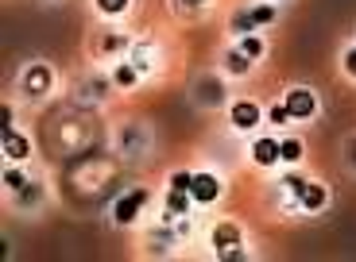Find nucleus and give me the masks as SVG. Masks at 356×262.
I'll return each mask as SVG.
<instances>
[{
  "mask_svg": "<svg viewBox=\"0 0 356 262\" xmlns=\"http://www.w3.org/2000/svg\"><path fill=\"white\" fill-rule=\"evenodd\" d=\"M279 158H283V162H298V158H302V143H298V139H283V143H279Z\"/></svg>",
  "mask_w": 356,
  "mask_h": 262,
  "instance_id": "11",
  "label": "nucleus"
},
{
  "mask_svg": "<svg viewBox=\"0 0 356 262\" xmlns=\"http://www.w3.org/2000/svg\"><path fill=\"white\" fill-rule=\"evenodd\" d=\"M252 19H256V27L271 24V19H275V8H271V4H256V8H252Z\"/></svg>",
  "mask_w": 356,
  "mask_h": 262,
  "instance_id": "15",
  "label": "nucleus"
},
{
  "mask_svg": "<svg viewBox=\"0 0 356 262\" xmlns=\"http://www.w3.org/2000/svg\"><path fill=\"white\" fill-rule=\"evenodd\" d=\"M213 247L221 254H229V251H241V227L232 224V220H225V224H217L213 227Z\"/></svg>",
  "mask_w": 356,
  "mask_h": 262,
  "instance_id": "4",
  "label": "nucleus"
},
{
  "mask_svg": "<svg viewBox=\"0 0 356 262\" xmlns=\"http://www.w3.org/2000/svg\"><path fill=\"white\" fill-rule=\"evenodd\" d=\"M232 123H236V131H252L259 123V105H252V101H236V105H232Z\"/></svg>",
  "mask_w": 356,
  "mask_h": 262,
  "instance_id": "5",
  "label": "nucleus"
},
{
  "mask_svg": "<svg viewBox=\"0 0 356 262\" xmlns=\"http://www.w3.org/2000/svg\"><path fill=\"white\" fill-rule=\"evenodd\" d=\"M97 8L105 12V16H120V12L128 8V0H97Z\"/></svg>",
  "mask_w": 356,
  "mask_h": 262,
  "instance_id": "16",
  "label": "nucleus"
},
{
  "mask_svg": "<svg viewBox=\"0 0 356 262\" xmlns=\"http://www.w3.org/2000/svg\"><path fill=\"white\" fill-rule=\"evenodd\" d=\"M283 105H286V112H291V120H306V116H314V93L310 89H291V93L283 96Z\"/></svg>",
  "mask_w": 356,
  "mask_h": 262,
  "instance_id": "2",
  "label": "nucleus"
},
{
  "mask_svg": "<svg viewBox=\"0 0 356 262\" xmlns=\"http://www.w3.org/2000/svg\"><path fill=\"white\" fill-rule=\"evenodd\" d=\"M113 81H116L120 89H132V85H136V70H132V66H116Z\"/></svg>",
  "mask_w": 356,
  "mask_h": 262,
  "instance_id": "13",
  "label": "nucleus"
},
{
  "mask_svg": "<svg viewBox=\"0 0 356 262\" xmlns=\"http://www.w3.org/2000/svg\"><path fill=\"white\" fill-rule=\"evenodd\" d=\"M241 51L248 54V58H259V54H264V43H259L256 35H244V43H241Z\"/></svg>",
  "mask_w": 356,
  "mask_h": 262,
  "instance_id": "17",
  "label": "nucleus"
},
{
  "mask_svg": "<svg viewBox=\"0 0 356 262\" xmlns=\"http://www.w3.org/2000/svg\"><path fill=\"white\" fill-rule=\"evenodd\" d=\"M4 155H8L12 162H24V158L31 155V143H27V135H19V131L4 128Z\"/></svg>",
  "mask_w": 356,
  "mask_h": 262,
  "instance_id": "6",
  "label": "nucleus"
},
{
  "mask_svg": "<svg viewBox=\"0 0 356 262\" xmlns=\"http://www.w3.org/2000/svg\"><path fill=\"white\" fill-rule=\"evenodd\" d=\"M147 201H152V193H147V189H132V193H124V197H120V201L113 204L116 224H132V220L140 216L143 209H147Z\"/></svg>",
  "mask_w": 356,
  "mask_h": 262,
  "instance_id": "1",
  "label": "nucleus"
},
{
  "mask_svg": "<svg viewBox=\"0 0 356 262\" xmlns=\"http://www.w3.org/2000/svg\"><path fill=\"white\" fill-rule=\"evenodd\" d=\"M248 66H252V58H248L244 51H232L229 58H225V70L236 73V78H241V73H248Z\"/></svg>",
  "mask_w": 356,
  "mask_h": 262,
  "instance_id": "10",
  "label": "nucleus"
},
{
  "mask_svg": "<svg viewBox=\"0 0 356 262\" xmlns=\"http://www.w3.org/2000/svg\"><path fill=\"white\" fill-rule=\"evenodd\" d=\"M4 185H8V189H24V185H27V177L24 174H19V170H8V174H4Z\"/></svg>",
  "mask_w": 356,
  "mask_h": 262,
  "instance_id": "18",
  "label": "nucleus"
},
{
  "mask_svg": "<svg viewBox=\"0 0 356 262\" xmlns=\"http://www.w3.org/2000/svg\"><path fill=\"white\" fill-rule=\"evenodd\" d=\"M0 120H4V123H0V128H12V108H8V105L0 108Z\"/></svg>",
  "mask_w": 356,
  "mask_h": 262,
  "instance_id": "23",
  "label": "nucleus"
},
{
  "mask_svg": "<svg viewBox=\"0 0 356 262\" xmlns=\"http://www.w3.org/2000/svg\"><path fill=\"white\" fill-rule=\"evenodd\" d=\"M190 185H194V174H186V170H178V174H170V189L190 193Z\"/></svg>",
  "mask_w": 356,
  "mask_h": 262,
  "instance_id": "14",
  "label": "nucleus"
},
{
  "mask_svg": "<svg viewBox=\"0 0 356 262\" xmlns=\"http://www.w3.org/2000/svg\"><path fill=\"white\" fill-rule=\"evenodd\" d=\"M298 201H302V209L318 212L321 204H325V189H321V185H314V182H306V189H302V197H298Z\"/></svg>",
  "mask_w": 356,
  "mask_h": 262,
  "instance_id": "8",
  "label": "nucleus"
},
{
  "mask_svg": "<svg viewBox=\"0 0 356 262\" xmlns=\"http://www.w3.org/2000/svg\"><path fill=\"white\" fill-rule=\"evenodd\" d=\"M345 70H348V73H353V78H356V46H353V51L345 54Z\"/></svg>",
  "mask_w": 356,
  "mask_h": 262,
  "instance_id": "22",
  "label": "nucleus"
},
{
  "mask_svg": "<svg viewBox=\"0 0 356 262\" xmlns=\"http://www.w3.org/2000/svg\"><path fill=\"white\" fill-rule=\"evenodd\" d=\"M267 116H271V123H286V120H291V112H286V105H275V108H271Z\"/></svg>",
  "mask_w": 356,
  "mask_h": 262,
  "instance_id": "21",
  "label": "nucleus"
},
{
  "mask_svg": "<svg viewBox=\"0 0 356 262\" xmlns=\"http://www.w3.org/2000/svg\"><path fill=\"white\" fill-rule=\"evenodd\" d=\"M252 27H256V19H252V12H236V16H232V31H236V35H248Z\"/></svg>",
  "mask_w": 356,
  "mask_h": 262,
  "instance_id": "12",
  "label": "nucleus"
},
{
  "mask_svg": "<svg viewBox=\"0 0 356 262\" xmlns=\"http://www.w3.org/2000/svg\"><path fill=\"white\" fill-rule=\"evenodd\" d=\"M353 162H356V143H353Z\"/></svg>",
  "mask_w": 356,
  "mask_h": 262,
  "instance_id": "24",
  "label": "nucleus"
},
{
  "mask_svg": "<svg viewBox=\"0 0 356 262\" xmlns=\"http://www.w3.org/2000/svg\"><path fill=\"white\" fill-rule=\"evenodd\" d=\"M283 185H286V193H291V197H302V189H306V182H302V177H283Z\"/></svg>",
  "mask_w": 356,
  "mask_h": 262,
  "instance_id": "19",
  "label": "nucleus"
},
{
  "mask_svg": "<svg viewBox=\"0 0 356 262\" xmlns=\"http://www.w3.org/2000/svg\"><path fill=\"white\" fill-rule=\"evenodd\" d=\"M217 193H221V182H217L213 174H194V185H190V197H194L197 204H213Z\"/></svg>",
  "mask_w": 356,
  "mask_h": 262,
  "instance_id": "3",
  "label": "nucleus"
},
{
  "mask_svg": "<svg viewBox=\"0 0 356 262\" xmlns=\"http://www.w3.org/2000/svg\"><path fill=\"white\" fill-rule=\"evenodd\" d=\"M190 193H178V189H170L167 193V216H186V209H190Z\"/></svg>",
  "mask_w": 356,
  "mask_h": 262,
  "instance_id": "9",
  "label": "nucleus"
},
{
  "mask_svg": "<svg viewBox=\"0 0 356 262\" xmlns=\"http://www.w3.org/2000/svg\"><path fill=\"white\" fill-rule=\"evenodd\" d=\"M202 101H209V105H217V101H221V89H217L213 81H209V85H202Z\"/></svg>",
  "mask_w": 356,
  "mask_h": 262,
  "instance_id": "20",
  "label": "nucleus"
},
{
  "mask_svg": "<svg viewBox=\"0 0 356 262\" xmlns=\"http://www.w3.org/2000/svg\"><path fill=\"white\" fill-rule=\"evenodd\" d=\"M252 158H256L259 166H275L279 162V143L275 139H256L252 143Z\"/></svg>",
  "mask_w": 356,
  "mask_h": 262,
  "instance_id": "7",
  "label": "nucleus"
}]
</instances>
